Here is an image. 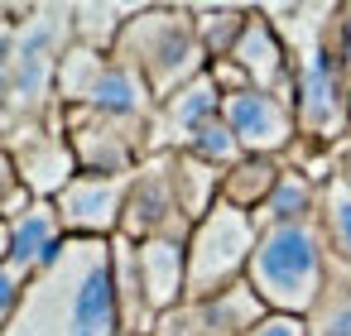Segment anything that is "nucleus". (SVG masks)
<instances>
[{
  "instance_id": "obj_1",
  "label": "nucleus",
  "mask_w": 351,
  "mask_h": 336,
  "mask_svg": "<svg viewBox=\"0 0 351 336\" xmlns=\"http://www.w3.org/2000/svg\"><path fill=\"white\" fill-rule=\"evenodd\" d=\"M5 336H125L111 288V240H73L49 269L25 279Z\"/></svg>"
},
{
  "instance_id": "obj_2",
  "label": "nucleus",
  "mask_w": 351,
  "mask_h": 336,
  "mask_svg": "<svg viewBox=\"0 0 351 336\" xmlns=\"http://www.w3.org/2000/svg\"><path fill=\"white\" fill-rule=\"evenodd\" d=\"M332 279V255L317 231V221H293V226H265L245 269V283L260 293L269 312L289 317H313Z\"/></svg>"
},
{
  "instance_id": "obj_3",
  "label": "nucleus",
  "mask_w": 351,
  "mask_h": 336,
  "mask_svg": "<svg viewBox=\"0 0 351 336\" xmlns=\"http://www.w3.org/2000/svg\"><path fill=\"white\" fill-rule=\"evenodd\" d=\"M111 58L135 68L145 77V87L154 92V106H159L183 82L207 73V53H202L197 25H193V5H135V15L125 20Z\"/></svg>"
},
{
  "instance_id": "obj_4",
  "label": "nucleus",
  "mask_w": 351,
  "mask_h": 336,
  "mask_svg": "<svg viewBox=\"0 0 351 336\" xmlns=\"http://www.w3.org/2000/svg\"><path fill=\"white\" fill-rule=\"evenodd\" d=\"M255 240H260L255 216L231 207V202H217L188 231V302L212 298V293L241 283L245 269H250Z\"/></svg>"
},
{
  "instance_id": "obj_5",
  "label": "nucleus",
  "mask_w": 351,
  "mask_h": 336,
  "mask_svg": "<svg viewBox=\"0 0 351 336\" xmlns=\"http://www.w3.org/2000/svg\"><path fill=\"white\" fill-rule=\"evenodd\" d=\"M63 135H68L82 173L130 178L149 159V120H121V116H101L87 106H68Z\"/></svg>"
},
{
  "instance_id": "obj_6",
  "label": "nucleus",
  "mask_w": 351,
  "mask_h": 336,
  "mask_svg": "<svg viewBox=\"0 0 351 336\" xmlns=\"http://www.w3.org/2000/svg\"><path fill=\"white\" fill-rule=\"evenodd\" d=\"M0 149L15 159L20 183L34 197H44V202H53L82 173L77 168V154H73V144L63 135V111H53L44 120H20L10 135H0Z\"/></svg>"
},
{
  "instance_id": "obj_7",
  "label": "nucleus",
  "mask_w": 351,
  "mask_h": 336,
  "mask_svg": "<svg viewBox=\"0 0 351 336\" xmlns=\"http://www.w3.org/2000/svg\"><path fill=\"white\" fill-rule=\"evenodd\" d=\"M193 221L178 207V188H173V154H149L135 173H130V192H125V216H121V235L125 240H159V235H178L188 240Z\"/></svg>"
},
{
  "instance_id": "obj_8",
  "label": "nucleus",
  "mask_w": 351,
  "mask_h": 336,
  "mask_svg": "<svg viewBox=\"0 0 351 336\" xmlns=\"http://www.w3.org/2000/svg\"><path fill=\"white\" fill-rule=\"evenodd\" d=\"M221 120L231 125V135L241 140L245 154L255 159H284L303 135H298V116L289 101L269 96V92H236L221 101Z\"/></svg>"
},
{
  "instance_id": "obj_9",
  "label": "nucleus",
  "mask_w": 351,
  "mask_h": 336,
  "mask_svg": "<svg viewBox=\"0 0 351 336\" xmlns=\"http://www.w3.org/2000/svg\"><path fill=\"white\" fill-rule=\"evenodd\" d=\"M125 192L130 178H101V173H77L58 197V221L73 240H116L121 216H125Z\"/></svg>"
},
{
  "instance_id": "obj_10",
  "label": "nucleus",
  "mask_w": 351,
  "mask_h": 336,
  "mask_svg": "<svg viewBox=\"0 0 351 336\" xmlns=\"http://www.w3.org/2000/svg\"><path fill=\"white\" fill-rule=\"evenodd\" d=\"M217 116H221V92L212 87V77L202 73V77L183 82L149 116V154H178V149H188V140L207 120H217Z\"/></svg>"
},
{
  "instance_id": "obj_11",
  "label": "nucleus",
  "mask_w": 351,
  "mask_h": 336,
  "mask_svg": "<svg viewBox=\"0 0 351 336\" xmlns=\"http://www.w3.org/2000/svg\"><path fill=\"white\" fill-rule=\"evenodd\" d=\"M231 58L241 63V73L250 77L255 92H269V96H279V101L293 106V58H289V49L279 39L274 20L260 5L250 10V25H245V34H241V44H236Z\"/></svg>"
},
{
  "instance_id": "obj_12",
  "label": "nucleus",
  "mask_w": 351,
  "mask_h": 336,
  "mask_svg": "<svg viewBox=\"0 0 351 336\" xmlns=\"http://www.w3.org/2000/svg\"><path fill=\"white\" fill-rule=\"evenodd\" d=\"M63 245H68V231L58 221V207L44 202V197H34L10 221V269H20L25 279H34L39 269H49Z\"/></svg>"
},
{
  "instance_id": "obj_13",
  "label": "nucleus",
  "mask_w": 351,
  "mask_h": 336,
  "mask_svg": "<svg viewBox=\"0 0 351 336\" xmlns=\"http://www.w3.org/2000/svg\"><path fill=\"white\" fill-rule=\"evenodd\" d=\"M140 279H145L154 317L188 302V240H178V235L140 240Z\"/></svg>"
},
{
  "instance_id": "obj_14",
  "label": "nucleus",
  "mask_w": 351,
  "mask_h": 336,
  "mask_svg": "<svg viewBox=\"0 0 351 336\" xmlns=\"http://www.w3.org/2000/svg\"><path fill=\"white\" fill-rule=\"evenodd\" d=\"M111 288H116V312H121V331L125 336H149L154 331V307L140 279V245L116 235L111 240Z\"/></svg>"
},
{
  "instance_id": "obj_15",
  "label": "nucleus",
  "mask_w": 351,
  "mask_h": 336,
  "mask_svg": "<svg viewBox=\"0 0 351 336\" xmlns=\"http://www.w3.org/2000/svg\"><path fill=\"white\" fill-rule=\"evenodd\" d=\"M87 111H101V116H121V120H149L154 116V92L145 87V77L135 68H125L121 58H106L92 96H87Z\"/></svg>"
},
{
  "instance_id": "obj_16",
  "label": "nucleus",
  "mask_w": 351,
  "mask_h": 336,
  "mask_svg": "<svg viewBox=\"0 0 351 336\" xmlns=\"http://www.w3.org/2000/svg\"><path fill=\"white\" fill-rule=\"evenodd\" d=\"M317 197H322V188H317L308 173H298V168H289V164H284V173H279L274 192H269V197H265V207L255 211V226L265 231V226L317 221Z\"/></svg>"
},
{
  "instance_id": "obj_17",
  "label": "nucleus",
  "mask_w": 351,
  "mask_h": 336,
  "mask_svg": "<svg viewBox=\"0 0 351 336\" xmlns=\"http://www.w3.org/2000/svg\"><path fill=\"white\" fill-rule=\"evenodd\" d=\"M317 231H322V240H327L332 264L351 269V183L341 178V168L322 183V197H317Z\"/></svg>"
},
{
  "instance_id": "obj_18",
  "label": "nucleus",
  "mask_w": 351,
  "mask_h": 336,
  "mask_svg": "<svg viewBox=\"0 0 351 336\" xmlns=\"http://www.w3.org/2000/svg\"><path fill=\"white\" fill-rule=\"evenodd\" d=\"M279 173H284V159H255V154H245L236 168L221 173V202H231V207H241V211L255 216L265 207V197L274 192Z\"/></svg>"
},
{
  "instance_id": "obj_19",
  "label": "nucleus",
  "mask_w": 351,
  "mask_h": 336,
  "mask_svg": "<svg viewBox=\"0 0 351 336\" xmlns=\"http://www.w3.org/2000/svg\"><path fill=\"white\" fill-rule=\"evenodd\" d=\"M255 5H193V25H197V44L207 53V63H221L236 53L245 25H250Z\"/></svg>"
},
{
  "instance_id": "obj_20",
  "label": "nucleus",
  "mask_w": 351,
  "mask_h": 336,
  "mask_svg": "<svg viewBox=\"0 0 351 336\" xmlns=\"http://www.w3.org/2000/svg\"><path fill=\"white\" fill-rule=\"evenodd\" d=\"M173 188H178L183 216L197 226V221L221 202V168H212V164H202V159H193V154L183 149V154H173Z\"/></svg>"
},
{
  "instance_id": "obj_21",
  "label": "nucleus",
  "mask_w": 351,
  "mask_h": 336,
  "mask_svg": "<svg viewBox=\"0 0 351 336\" xmlns=\"http://www.w3.org/2000/svg\"><path fill=\"white\" fill-rule=\"evenodd\" d=\"M106 58H111V53L68 44V53L58 58V77H53V101H58V111L87 106V96H92V87H97V77H101V68H106Z\"/></svg>"
},
{
  "instance_id": "obj_22",
  "label": "nucleus",
  "mask_w": 351,
  "mask_h": 336,
  "mask_svg": "<svg viewBox=\"0 0 351 336\" xmlns=\"http://www.w3.org/2000/svg\"><path fill=\"white\" fill-rule=\"evenodd\" d=\"M130 15H135V5H73V44L111 53Z\"/></svg>"
},
{
  "instance_id": "obj_23",
  "label": "nucleus",
  "mask_w": 351,
  "mask_h": 336,
  "mask_svg": "<svg viewBox=\"0 0 351 336\" xmlns=\"http://www.w3.org/2000/svg\"><path fill=\"white\" fill-rule=\"evenodd\" d=\"M308 331H313V336H351V269L332 264L327 293H322V302L313 307Z\"/></svg>"
},
{
  "instance_id": "obj_24",
  "label": "nucleus",
  "mask_w": 351,
  "mask_h": 336,
  "mask_svg": "<svg viewBox=\"0 0 351 336\" xmlns=\"http://www.w3.org/2000/svg\"><path fill=\"white\" fill-rule=\"evenodd\" d=\"M178 154H183V149H178ZM188 154H193V159H202V164H212V168H221V173H226V168H236V164L245 159L241 140L231 135V125H226L221 116H217V120H207V125L188 140Z\"/></svg>"
},
{
  "instance_id": "obj_25",
  "label": "nucleus",
  "mask_w": 351,
  "mask_h": 336,
  "mask_svg": "<svg viewBox=\"0 0 351 336\" xmlns=\"http://www.w3.org/2000/svg\"><path fill=\"white\" fill-rule=\"evenodd\" d=\"M34 202V192L20 183V168H15V159L0 149V221H15L25 207Z\"/></svg>"
},
{
  "instance_id": "obj_26",
  "label": "nucleus",
  "mask_w": 351,
  "mask_h": 336,
  "mask_svg": "<svg viewBox=\"0 0 351 336\" xmlns=\"http://www.w3.org/2000/svg\"><path fill=\"white\" fill-rule=\"evenodd\" d=\"M20 293H25V274H20V269H10V264H0V336H5V331H10V322H15Z\"/></svg>"
},
{
  "instance_id": "obj_27",
  "label": "nucleus",
  "mask_w": 351,
  "mask_h": 336,
  "mask_svg": "<svg viewBox=\"0 0 351 336\" xmlns=\"http://www.w3.org/2000/svg\"><path fill=\"white\" fill-rule=\"evenodd\" d=\"M207 77H212V87L221 92V101H226V96H236V92H250V77L241 73V63H236V58L207 63Z\"/></svg>"
},
{
  "instance_id": "obj_28",
  "label": "nucleus",
  "mask_w": 351,
  "mask_h": 336,
  "mask_svg": "<svg viewBox=\"0 0 351 336\" xmlns=\"http://www.w3.org/2000/svg\"><path fill=\"white\" fill-rule=\"evenodd\" d=\"M245 336H313L308 331V317H289V312H265Z\"/></svg>"
},
{
  "instance_id": "obj_29",
  "label": "nucleus",
  "mask_w": 351,
  "mask_h": 336,
  "mask_svg": "<svg viewBox=\"0 0 351 336\" xmlns=\"http://www.w3.org/2000/svg\"><path fill=\"white\" fill-rule=\"evenodd\" d=\"M332 53H337L341 73L351 77V0L337 5V15H332Z\"/></svg>"
},
{
  "instance_id": "obj_30",
  "label": "nucleus",
  "mask_w": 351,
  "mask_h": 336,
  "mask_svg": "<svg viewBox=\"0 0 351 336\" xmlns=\"http://www.w3.org/2000/svg\"><path fill=\"white\" fill-rule=\"evenodd\" d=\"M337 164H341V178L351 183V135H346V140L337 144Z\"/></svg>"
}]
</instances>
